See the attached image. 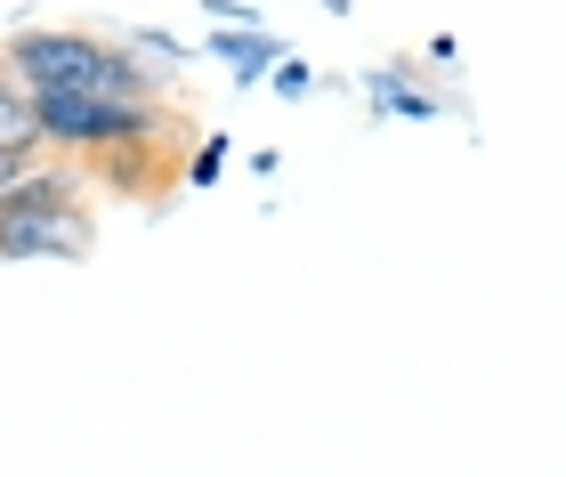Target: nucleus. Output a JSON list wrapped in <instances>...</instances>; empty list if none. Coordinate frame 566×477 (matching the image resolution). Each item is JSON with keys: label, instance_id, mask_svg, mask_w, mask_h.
Masks as SVG:
<instances>
[{"label": "nucleus", "instance_id": "nucleus-1", "mask_svg": "<svg viewBox=\"0 0 566 477\" xmlns=\"http://www.w3.org/2000/svg\"><path fill=\"white\" fill-rule=\"evenodd\" d=\"M0 73L24 97H106V106H154V73L130 49L73 33V24H24L0 49Z\"/></svg>", "mask_w": 566, "mask_h": 477}, {"label": "nucleus", "instance_id": "nucleus-4", "mask_svg": "<svg viewBox=\"0 0 566 477\" xmlns=\"http://www.w3.org/2000/svg\"><path fill=\"white\" fill-rule=\"evenodd\" d=\"M211 49H219L227 65H235V82H268V65L283 57V49H275V41L260 33V24H251V33H235V24H219V41H211Z\"/></svg>", "mask_w": 566, "mask_h": 477}, {"label": "nucleus", "instance_id": "nucleus-3", "mask_svg": "<svg viewBox=\"0 0 566 477\" xmlns=\"http://www.w3.org/2000/svg\"><path fill=\"white\" fill-rule=\"evenodd\" d=\"M33 130L41 146H65V155H106V146H138L163 130L154 106H106V97H33Z\"/></svg>", "mask_w": 566, "mask_h": 477}, {"label": "nucleus", "instance_id": "nucleus-7", "mask_svg": "<svg viewBox=\"0 0 566 477\" xmlns=\"http://www.w3.org/2000/svg\"><path fill=\"white\" fill-rule=\"evenodd\" d=\"M275 89L283 97H307V65L300 57H275Z\"/></svg>", "mask_w": 566, "mask_h": 477}, {"label": "nucleus", "instance_id": "nucleus-2", "mask_svg": "<svg viewBox=\"0 0 566 477\" xmlns=\"http://www.w3.org/2000/svg\"><path fill=\"white\" fill-rule=\"evenodd\" d=\"M97 219L73 170H24L0 194V259H90Z\"/></svg>", "mask_w": 566, "mask_h": 477}, {"label": "nucleus", "instance_id": "nucleus-8", "mask_svg": "<svg viewBox=\"0 0 566 477\" xmlns=\"http://www.w3.org/2000/svg\"><path fill=\"white\" fill-rule=\"evenodd\" d=\"M24 170H33V162H24V155H0V194H9V187L24 179Z\"/></svg>", "mask_w": 566, "mask_h": 477}, {"label": "nucleus", "instance_id": "nucleus-5", "mask_svg": "<svg viewBox=\"0 0 566 477\" xmlns=\"http://www.w3.org/2000/svg\"><path fill=\"white\" fill-rule=\"evenodd\" d=\"M0 155H41V130H33V97H24L9 73H0Z\"/></svg>", "mask_w": 566, "mask_h": 477}, {"label": "nucleus", "instance_id": "nucleus-6", "mask_svg": "<svg viewBox=\"0 0 566 477\" xmlns=\"http://www.w3.org/2000/svg\"><path fill=\"white\" fill-rule=\"evenodd\" d=\"M219 170H227V138H202V155H195V170H187V179H195V187H211Z\"/></svg>", "mask_w": 566, "mask_h": 477}]
</instances>
